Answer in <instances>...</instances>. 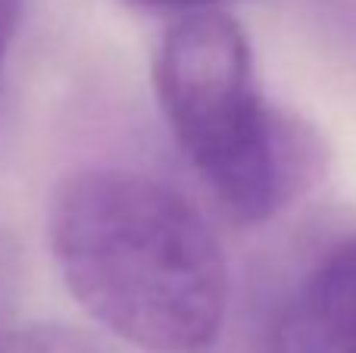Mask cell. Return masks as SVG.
Segmentation results:
<instances>
[{
  "label": "cell",
  "instance_id": "cell-1",
  "mask_svg": "<svg viewBox=\"0 0 356 353\" xmlns=\"http://www.w3.org/2000/svg\"><path fill=\"white\" fill-rule=\"evenodd\" d=\"M50 254L79 306L147 353H203L225 322L228 269L207 219L163 181L85 166L56 185Z\"/></svg>",
  "mask_w": 356,
  "mask_h": 353
},
{
  "label": "cell",
  "instance_id": "cell-2",
  "mask_svg": "<svg viewBox=\"0 0 356 353\" xmlns=\"http://www.w3.org/2000/svg\"><path fill=\"white\" fill-rule=\"evenodd\" d=\"M154 88L181 154L234 219L266 222L313 181V135L266 104L232 16L178 19L156 47Z\"/></svg>",
  "mask_w": 356,
  "mask_h": 353
},
{
  "label": "cell",
  "instance_id": "cell-3",
  "mask_svg": "<svg viewBox=\"0 0 356 353\" xmlns=\"http://www.w3.org/2000/svg\"><path fill=\"white\" fill-rule=\"evenodd\" d=\"M288 306L325 353H356V235L313 263Z\"/></svg>",
  "mask_w": 356,
  "mask_h": 353
},
{
  "label": "cell",
  "instance_id": "cell-4",
  "mask_svg": "<svg viewBox=\"0 0 356 353\" xmlns=\"http://www.w3.org/2000/svg\"><path fill=\"white\" fill-rule=\"evenodd\" d=\"M0 353H106L91 335L72 325H25L0 331Z\"/></svg>",
  "mask_w": 356,
  "mask_h": 353
},
{
  "label": "cell",
  "instance_id": "cell-5",
  "mask_svg": "<svg viewBox=\"0 0 356 353\" xmlns=\"http://www.w3.org/2000/svg\"><path fill=\"white\" fill-rule=\"evenodd\" d=\"M259 353H325V350L313 341V335L303 329V322L284 304L269 322V329H266Z\"/></svg>",
  "mask_w": 356,
  "mask_h": 353
},
{
  "label": "cell",
  "instance_id": "cell-6",
  "mask_svg": "<svg viewBox=\"0 0 356 353\" xmlns=\"http://www.w3.org/2000/svg\"><path fill=\"white\" fill-rule=\"evenodd\" d=\"M125 6H135V10H147V13H203V10H216V3H225V0H119Z\"/></svg>",
  "mask_w": 356,
  "mask_h": 353
},
{
  "label": "cell",
  "instance_id": "cell-7",
  "mask_svg": "<svg viewBox=\"0 0 356 353\" xmlns=\"http://www.w3.org/2000/svg\"><path fill=\"white\" fill-rule=\"evenodd\" d=\"M13 279H16V266H13V250L6 244L3 231H0V331H3V316H6V304L13 294Z\"/></svg>",
  "mask_w": 356,
  "mask_h": 353
},
{
  "label": "cell",
  "instance_id": "cell-8",
  "mask_svg": "<svg viewBox=\"0 0 356 353\" xmlns=\"http://www.w3.org/2000/svg\"><path fill=\"white\" fill-rule=\"evenodd\" d=\"M19 16H22V0H0V41L13 44L19 28Z\"/></svg>",
  "mask_w": 356,
  "mask_h": 353
},
{
  "label": "cell",
  "instance_id": "cell-9",
  "mask_svg": "<svg viewBox=\"0 0 356 353\" xmlns=\"http://www.w3.org/2000/svg\"><path fill=\"white\" fill-rule=\"evenodd\" d=\"M6 54H10V44H0V75H3V63H6Z\"/></svg>",
  "mask_w": 356,
  "mask_h": 353
}]
</instances>
